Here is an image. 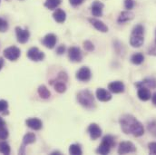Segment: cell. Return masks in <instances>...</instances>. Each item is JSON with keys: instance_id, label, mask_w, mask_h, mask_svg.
Masks as SVG:
<instances>
[{"instance_id": "cell-1", "label": "cell", "mask_w": 156, "mask_h": 155, "mask_svg": "<svg viewBox=\"0 0 156 155\" xmlns=\"http://www.w3.org/2000/svg\"><path fill=\"white\" fill-rule=\"evenodd\" d=\"M120 124L125 134H133L135 137H140L144 133V125L131 114H124L121 117Z\"/></svg>"}, {"instance_id": "cell-2", "label": "cell", "mask_w": 156, "mask_h": 155, "mask_svg": "<svg viewBox=\"0 0 156 155\" xmlns=\"http://www.w3.org/2000/svg\"><path fill=\"white\" fill-rule=\"evenodd\" d=\"M77 101L81 105H83L87 109H93L94 107V95L88 90H83L78 93Z\"/></svg>"}, {"instance_id": "cell-3", "label": "cell", "mask_w": 156, "mask_h": 155, "mask_svg": "<svg viewBox=\"0 0 156 155\" xmlns=\"http://www.w3.org/2000/svg\"><path fill=\"white\" fill-rule=\"evenodd\" d=\"M115 145V138L112 135H106L103 138V141L101 144L99 145L98 149L96 150V153L99 154H108L112 149Z\"/></svg>"}, {"instance_id": "cell-4", "label": "cell", "mask_w": 156, "mask_h": 155, "mask_svg": "<svg viewBox=\"0 0 156 155\" xmlns=\"http://www.w3.org/2000/svg\"><path fill=\"white\" fill-rule=\"evenodd\" d=\"M4 56L10 61H16L21 55V51L16 46H9L5 48L3 52Z\"/></svg>"}, {"instance_id": "cell-5", "label": "cell", "mask_w": 156, "mask_h": 155, "mask_svg": "<svg viewBox=\"0 0 156 155\" xmlns=\"http://www.w3.org/2000/svg\"><path fill=\"white\" fill-rule=\"evenodd\" d=\"M136 153L135 145L131 142H122L119 144L118 153L119 154H126V153Z\"/></svg>"}, {"instance_id": "cell-6", "label": "cell", "mask_w": 156, "mask_h": 155, "mask_svg": "<svg viewBox=\"0 0 156 155\" xmlns=\"http://www.w3.org/2000/svg\"><path fill=\"white\" fill-rule=\"evenodd\" d=\"M27 57L34 61V62H39V61H42L44 60V54L40 51L37 47H31L28 51H27Z\"/></svg>"}, {"instance_id": "cell-7", "label": "cell", "mask_w": 156, "mask_h": 155, "mask_svg": "<svg viewBox=\"0 0 156 155\" xmlns=\"http://www.w3.org/2000/svg\"><path fill=\"white\" fill-rule=\"evenodd\" d=\"M16 35L20 44H26L30 37V33L27 29H23L20 26L16 27Z\"/></svg>"}, {"instance_id": "cell-8", "label": "cell", "mask_w": 156, "mask_h": 155, "mask_svg": "<svg viewBox=\"0 0 156 155\" xmlns=\"http://www.w3.org/2000/svg\"><path fill=\"white\" fill-rule=\"evenodd\" d=\"M68 56H69L70 60L75 63H79L83 59V55H82L81 50L76 46L70 47L68 49Z\"/></svg>"}, {"instance_id": "cell-9", "label": "cell", "mask_w": 156, "mask_h": 155, "mask_svg": "<svg viewBox=\"0 0 156 155\" xmlns=\"http://www.w3.org/2000/svg\"><path fill=\"white\" fill-rule=\"evenodd\" d=\"M91 70L86 66L81 67L76 73V78L82 82H88L91 79Z\"/></svg>"}, {"instance_id": "cell-10", "label": "cell", "mask_w": 156, "mask_h": 155, "mask_svg": "<svg viewBox=\"0 0 156 155\" xmlns=\"http://www.w3.org/2000/svg\"><path fill=\"white\" fill-rule=\"evenodd\" d=\"M88 132L92 140H97L102 134V130L96 123H91L88 127Z\"/></svg>"}, {"instance_id": "cell-11", "label": "cell", "mask_w": 156, "mask_h": 155, "mask_svg": "<svg viewBox=\"0 0 156 155\" xmlns=\"http://www.w3.org/2000/svg\"><path fill=\"white\" fill-rule=\"evenodd\" d=\"M124 88H125L124 87V84L121 81L112 82L108 85V89L110 90V92H112L114 93H123L124 92Z\"/></svg>"}, {"instance_id": "cell-12", "label": "cell", "mask_w": 156, "mask_h": 155, "mask_svg": "<svg viewBox=\"0 0 156 155\" xmlns=\"http://www.w3.org/2000/svg\"><path fill=\"white\" fill-rule=\"evenodd\" d=\"M56 42H57V39H56V37L54 34H48V35H46L44 37L43 41H42L43 44L45 47L49 48V49L54 48L55 45L56 44Z\"/></svg>"}, {"instance_id": "cell-13", "label": "cell", "mask_w": 156, "mask_h": 155, "mask_svg": "<svg viewBox=\"0 0 156 155\" xmlns=\"http://www.w3.org/2000/svg\"><path fill=\"white\" fill-rule=\"evenodd\" d=\"M96 97L101 102H108L112 99V94L104 88H98L96 90Z\"/></svg>"}, {"instance_id": "cell-14", "label": "cell", "mask_w": 156, "mask_h": 155, "mask_svg": "<svg viewBox=\"0 0 156 155\" xmlns=\"http://www.w3.org/2000/svg\"><path fill=\"white\" fill-rule=\"evenodd\" d=\"M26 123L30 129L35 131H39L43 126L42 121L38 118H29L26 121Z\"/></svg>"}, {"instance_id": "cell-15", "label": "cell", "mask_w": 156, "mask_h": 155, "mask_svg": "<svg viewBox=\"0 0 156 155\" xmlns=\"http://www.w3.org/2000/svg\"><path fill=\"white\" fill-rule=\"evenodd\" d=\"M89 22L94 26V28L96 30H98L100 32H103V33L108 32V27L104 22H102V21H100L98 19H95V18H90Z\"/></svg>"}, {"instance_id": "cell-16", "label": "cell", "mask_w": 156, "mask_h": 155, "mask_svg": "<svg viewBox=\"0 0 156 155\" xmlns=\"http://www.w3.org/2000/svg\"><path fill=\"white\" fill-rule=\"evenodd\" d=\"M103 9H104V4H102L99 1H94L92 5V14L94 16H101L103 15Z\"/></svg>"}, {"instance_id": "cell-17", "label": "cell", "mask_w": 156, "mask_h": 155, "mask_svg": "<svg viewBox=\"0 0 156 155\" xmlns=\"http://www.w3.org/2000/svg\"><path fill=\"white\" fill-rule=\"evenodd\" d=\"M137 95H138L139 99L142 101H148L152 97L151 92L147 87H139Z\"/></svg>"}, {"instance_id": "cell-18", "label": "cell", "mask_w": 156, "mask_h": 155, "mask_svg": "<svg viewBox=\"0 0 156 155\" xmlns=\"http://www.w3.org/2000/svg\"><path fill=\"white\" fill-rule=\"evenodd\" d=\"M134 17V14L133 12H131V10H127V11H122L119 16H118V23H125L128 22L130 20H132Z\"/></svg>"}, {"instance_id": "cell-19", "label": "cell", "mask_w": 156, "mask_h": 155, "mask_svg": "<svg viewBox=\"0 0 156 155\" xmlns=\"http://www.w3.org/2000/svg\"><path fill=\"white\" fill-rule=\"evenodd\" d=\"M144 36H137V35H132L130 38V44L133 47H141L144 44Z\"/></svg>"}, {"instance_id": "cell-20", "label": "cell", "mask_w": 156, "mask_h": 155, "mask_svg": "<svg viewBox=\"0 0 156 155\" xmlns=\"http://www.w3.org/2000/svg\"><path fill=\"white\" fill-rule=\"evenodd\" d=\"M135 85L139 87H147V88H156V80L153 78H147L140 83H135Z\"/></svg>"}, {"instance_id": "cell-21", "label": "cell", "mask_w": 156, "mask_h": 155, "mask_svg": "<svg viewBox=\"0 0 156 155\" xmlns=\"http://www.w3.org/2000/svg\"><path fill=\"white\" fill-rule=\"evenodd\" d=\"M51 84L54 86L55 90L57 92V93H65L66 90V82H63V81H60L58 79L55 80V82L54 81H51Z\"/></svg>"}, {"instance_id": "cell-22", "label": "cell", "mask_w": 156, "mask_h": 155, "mask_svg": "<svg viewBox=\"0 0 156 155\" xmlns=\"http://www.w3.org/2000/svg\"><path fill=\"white\" fill-rule=\"evenodd\" d=\"M53 17L54 19L57 22V23H64L66 19V14L64 10L62 9H56L54 14H53Z\"/></svg>"}, {"instance_id": "cell-23", "label": "cell", "mask_w": 156, "mask_h": 155, "mask_svg": "<svg viewBox=\"0 0 156 155\" xmlns=\"http://www.w3.org/2000/svg\"><path fill=\"white\" fill-rule=\"evenodd\" d=\"M37 93L42 99H48L51 96V93L45 85H40L37 89Z\"/></svg>"}, {"instance_id": "cell-24", "label": "cell", "mask_w": 156, "mask_h": 155, "mask_svg": "<svg viewBox=\"0 0 156 155\" xmlns=\"http://www.w3.org/2000/svg\"><path fill=\"white\" fill-rule=\"evenodd\" d=\"M144 61V56L141 53H136V54L133 55L132 57H131V62L133 65H141Z\"/></svg>"}, {"instance_id": "cell-25", "label": "cell", "mask_w": 156, "mask_h": 155, "mask_svg": "<svg viewBox=\"0 0 156 155\" xmlns=\"http://www.w3.org/2000/svg\"><path fill=\"white\" fill-rule=\"evenodd\" d=\"M36 135L33 132H27L24 138H23V144L24 145H27V144H31L34 143L36 142Z\"/></svg>"}, {"instance_id": "cell-26", "label": "cell", "mask_w": 156, "mask_h": 155, "mask_svg": "<svg viewBox=\"0 0 156 155\" xmlns=\"http://www.w3.org/2000/svg\"><path fill=\"white\" fill-rule=\"evenodd\" d=\"M62 0H46L44 3V6L50 10H54L57 8V6L61 4Z\"/></svg>"}, {"instance_id": "cell-27", "label": "cell", "mask_w": 156, "mask_h": 155, "mask_svg": "<svg viewBox=\"0 0 156 155\" xmlns=\"http://www.w3.org/2000/svg\"><path fill=\"white\" fill-rule=\"evenodd\" d=\"M11 149L7 143L5 142H0V153L2 154H10Z\"/></svg>"}, {"instance_id": "cell-28", "label": "cell", "mask_w": 156, "mask_h": 155, "mask_svg": "<svg viewBox=\"0 0 156 155\" xmlns=\"http://www.w3.org/2000/svg\"><path fill=\"white\" fill-rule=\"evenodd\" d=\"M69 153L73 155H81L83 153L81 147L78 144H72L69 147Z\"/></svg>"}, {"instance_id": "cell-29", "label": "cell", "mask_w": 156, "mask_h": 155, "mask_svg": "<svg viewBox=\"0 0 156 155\" xmlns=\"http://www.w3.org/2000/svg\"><path fill=\"white\" fill-rule=\"evenodd\" d=\"M144 28L142 25H137L133 27L132 31V35H137V36H144Z\"/></svg>"}, {"instance_id": "cell-30", "label": "cell", "mask_w": 156, "mask_h": 155, "mask_svg": "<svg viewBox=\"0 0 156 155\" xmlns=\"http://www.w3.org/2000/svg\"><path fill=\"white\" fill-rule=\"evenodd\" d=\"M7 108H8V103L5 101V100H0V113H3V114H8L6 111H7Z\"/></svg>"}, {"instance_id": "cell-31", "label": "cell", "mask_w": 156, "mask_h": 155, "mask_svg": "<svg viewBox=\"0 0 156 155\" xmlns=\"http://www.w3.org/2000/svg\"><path fill=\"white\" fill-rule=\"evenodd\" d=\"M8 29V23L6 20H5L4 18L0 17V32L4 33L5 31H7Z\"/></svg>"}, {"instance_id": "cell-32", "label": "cell", "mask_w": 156, "mask_h": 155, "mask_svg": "<svg viewBox=\"0 0 156 155\" xmlns=\"http://www.w3.org/2000/svg\"><path fill=\"white\" fill-rule=\"evenodd\" d=\"M8 131L5 127H1L0 128V140L1 141H4L5 139H7L8 137Z\"/></svg>"}, {"instance_id": "cell-33", "label": "cell", "mask_w": 156, "mask_h": 155, "mask_svg": "<svg viewBox=\"0 0 156 155\" xmlns=\"http://www.w3.org/2000/svg\"><path fill=\"white\" fill-rule=\"evenodd\" d=\"M134 1L133 0H124V7L127 10H132L134 7Z\"/></svg>"}, {"instance_id": "cell-34", "label": "cell", "mask_w": 156, "mask_h": 155, "mask_svg": "<svg viewBox=\"0 0 156 155\" xmlns=\"http://www.w3.org/2000/svg\"><path fill=\"white\" fill-rule=\"evenodd\" d=\"M83 46H84L85 50H87V51H93V50L94 49V44H93L90 41H85V42L83 43Z\"/></svg>"}, {"instance_id": "cell-35", "label": "cell", "mask_w": 156, "mask_h": 155, "mask_svg": "<svg viewBox=\"0 0 156 155\" xmlns=\"http://www.w3.org/2000/svg\"><path fill=\"white\" fill-rule=\"evenodd\" d=\"M148 148H149V152L151 154H156V143H151L148 144Z\"/></svg>"}, {"instance_id": "cell-36", "label": "cell", "mask_w": 156, "mask_h": 155, "mask_svg": "<svg viewBox=\"0 0 156 155\" xmlns=\"http://www.w3.org/2000/svg\"><path fill=\"white\" fill-rule=\"evenodd\" d=\"M65 51H66V47H65V45H63V44L59 45V46L57 47V49H56V53H57L58 55H63V54L65 53Z\"/></svg>"}, {"instance_id": "cell-37", "label": "cell", "mask_w": 156, "mask_h": 155, "mask_svg": "<svg viewBox=\"0 0 156 155\" xmlns=\"http://www.w3.org/2000/svg\"><path fill=\"white\" fill-rule=\"evenodd\" d=\"M69 2H70V4H71L72 5L77 6V5H80L83 2V0H69Z\"/></svg>"}, {"instance_id": "cell-38", "label": "cell", "mask_w": 156, "mask_h": 155, "mask_svg": "<svg viewBox=\"0 0 156 155\" xmlns=\"http://www.w3.org/2000/svg\"><path fill=\"white\" fill-rule=\"evenodd\" d=\"M149 55H156V45L151 47L149 49Z\"/></svg>"}, {"instance_id": "cell-39", "label": "cell", "mask_w": 156, "mask_h": 155, "mask_svg": "<svg viewBox=\"0 0 156 155\" xmlns=\"http://www.w3.org/2000/svg\"><path fill=\"white\" fill-rule=\"evenodd\" d=\"M152 102H153V104H154V105H156V93H154L153 95H152Z\"/></svg>"}, {"instance_id": "cell-40", "label": "cell", "mask_w": 156, "mask_h": 155, "mask_svg": "<svg viewBox=\"0 0 156 155\" xmlns=\"http://www.w3.org/2000/svg\"><path fill=\"white\" fill-rule=\"evenodd\" d=\"M5 121L3 120V118L0 116V128L1 127H5Z\"/></svg>"}, {"instance_id": "cell-41", "label": "cell", "mask_w": 156, "mask_h": 155, "mask_svg": "<svg viewBox=\"0 0 156 155\" xmlns=\"http://www.w3.org/2000/svg\"><path fill=\"white\" fill-rule=\"evenodd\" d=\"M3 66H4V60H3V58L0 57V71L3 68Z\"/></svg>"}, {"instance_id": "cell-42", "label": "cell", "mask_w": 156, "mask_h": 155, "mask_svg": "<svg viewBox=\"0 0 156 155\" xmlns=\"http://www.w3.org/2000/svg\"><path fill=\"white\" fill-rule=\"evenodd\" d=\"M155 44H156V38H155Z\"/></svg>"}]
</instances>
